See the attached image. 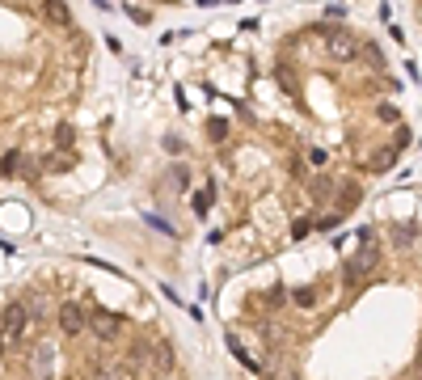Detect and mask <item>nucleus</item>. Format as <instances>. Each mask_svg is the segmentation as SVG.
Here are the masks:
<instances>
[{
  "label": "nucleus",
  "mask_w": 422,
  "mask_h": 380,
  "mask_svg": "<svg viewBox=\"0 0 422 380\" xmlns=\"http://www.w3.org/2000/svg\"><path fill=\"white\" fill-rule=\"evenodd\" d=\"M376 262H380V241H376V233H372V228H364V233H359V254L347 262V279L355 283V279H359V275H368Z\"/></svg>",
  "instance_id": "obj_1"
},
{
  "label": "nucleus",
  "mask_w": 422,
  "mask_h": 380,
  "mask_svg": "<svg viewBox=\"0 0 422 380\" xmlns=\"http://www.w3.org/2000/svg\"><path fill=\"white\" fill-rule=\"evenodd\" d=\"M325 55H330L334 63H351V59L359 55L355 34H347V30H330V34H325Z\"/></svg>",
  "instance_id": "obj_2"
},
{
  "label": "nucleus",
  "mask_w": 422,
  "mask_h": 380,
  "mask_svg": "<svg viewBox=\"0 0 422 380\" xmlns=\"http://www.w3.org/2000/svg\"><path fill=\"white\" fill-rule=\"evenodd\" d=\"M25 326H30V305H4V347L13 351L17 347V338L25 334Z\"/></svg>",
  "instance_id": "obj_3"
},
{
  "label": "nucleus",
  "mask_w": 422,
  "mask_h": 380,
  "mask_svg": "<svg viewBox=\"0 0 422 380\" xmlns=\"http://www.w3.org/2000/svg\"><path fill=\"white\" fill-rule=\"evenodd\" d=\"M89 330H93V338L114 343V338L123 334V317H118V313H110V309H93V313H89Z\"/></svg>",
  "instance_id": "obj_4"
},
{
  "label": "nucleus",
  "mask_w": 422,
  "mask_h": 380,
  "mask_svg": "<svg viewBox=\"0 0 422 380\" xmlns=\"http://www.w3.org/2000/svg\"><path fill=\"white\" fill-rule=\"evenodd\" d=\"M30 376H34V380H51V376H55V347H51V343L34 347V355H30Z\"/></svg>",
  "instance_id": "obj_5"
},
{
  "label": "nucleus",
  "mask_w": 422,
  "mask_h": 380,
  "mask_svg": "<svg viewBox=\"0 0 422 380\" xmlns=\"http://www.w3.org/2000/svg\"><path fill=\"white\" fill-rule=\"evenodd\" d=\"M85 326H89V321H85V309H80L76 300H63V305H59V330H63L68 338H76Z\"/></svg>",
  "instance_id": "obj_6"
},
{
  "label": "nucleus",
  "mask_w": 422,
  "mask_h": 380,
  "mask_svg": "<svg viewBox=\"0 0 422 380\" xmlns=\"http://www.w3.org/2000/svg\"><path fill=\"white\" fill-rule=\"evenodd\" d=\"M148 360L156 364V372H161V376H169V372H173V364H178V360H173V347H169V343L152 347V355H148Z\"/></svg>",
  "instance_id": "obj_7"
},
{
  "label": "nucleus",
  "mask_w": 422,
  "mask_h": 380,
  "mask_svg": "<svg viewBox=\"0 0 422 380\" xmlns=\"http://www.w3.org/2000/svg\"><path fill=\"white\" fill-rule=\"evenodd\" d=\"M228 347H232V355H237V360H241L245 368H254V372H262V360H254V355H249V351L241 347V338H237V334H228Z\"/></svg>",
  "instance_id": "obj_8"
},
{
  "label": "nucleus",
  "mask_w": 422,
  "mask_h": 380,
  "mask_svg": "<svg viewBox=\"0 0 422 380\" xmlns=\"http://www.w3.org/2000/svg\"><path fill=\"white\" fill-rule=\"evenodd\" d=\"M42 8H46V17H51L55 25H68V21H72V17H68V4H63V0H46Z\"/></svg>",
  "instance_id": "obj_9"
},
{
  "label": "nucleus",
  "mask_w": 422,
  "mask_h": 380,
  "mask_svg": "<svg viewBox=\"0 0 422 380\" xmlns=\"http://www.w3.org/2000/svg\"><path fill=\"white\" fill-rule=\"evenodd\" d=\"M414 237H418V228H414V224H397V228H393V245H402V250H406V245H414Z\"/></svg>",
  "instance_id": "obj_10"
},
{
  "label": "nucleus",
  "mask_w": 422,
  "mask_h": 380,
  "mask_svg": "<svg viewBox=\"0 0 422 380\" xmlns=\"http://www.w3.org/2000/svg\"><path fill=\"white\" fill-rule=\"evenodd\" d=\"M292 300H296L300 309H313V305H317V292H313V288H296V292H292Z\"/></svg>",
  "instance_id": "obj_11"
},
{
  "label": "nucleus",
  "mask_w": 422,
  "mask_h": 380,
  "mask_svg": "<svg viewBox=\"0 0 422 380\" xmlns=\"http://www.w3.org/2000/svg\"><path fill=\"white\" fill-rule=\"evenodd\" d=\"M93 380H131V372H127V368H97Z\"/></svg>",
  "instance_id": "obj_12"
},
{
  "label": "nucleus",
  "mask_w": 422,
  "mask_h": 380,
  "mask_svg": "<svg viewBox=\"0 0 422 380\" xmlns=\"http://www.w3.org/2000/svg\"><path fill=\"white\" fill-rule=\"evenodd\" d=\"M330 195H334V182H330V178H317V182H313V199H330Z\"/></svg>",
  "instance_id": "obj_13"
},
{
  "label": "nucleus",
  "mask_w": 422,
  "mask_h": 380,
  "mask_svg": "<svg viewBox=\"0 0 422 380\" xmlns=\"http://www.w3.org/2000/svg\"><path fill=\"white\" fill-rule=\"evenodd\" d=\"M325 161H330V152H325V148H309V165L325 169Z\"/></svg>",
  "instance_id": "obj_14"
},
{
  "label": "nucleus",
  "mask_w": 422,
  "mask_h": 380,
  "mask_svg": "<svg viewBox=\"0 0 422 380\" xmlns=\"http://www.w3.org/2000/svg\"><path fill=\"white\" fill-rule=\"evenodd\" d=\"M13 169H17V148L4 152V178H13Z\"/></svg>",
  "instance_id": "obj_15"
},
{
  "label": "nucleus",
  "mask_w": 422,
  "mask_h": 380,
  "mask_svg": "<svg viewBox=\"0 0 422 380\" xmlns=\"http://www.w3.org/2000/svg\"><path fill=\"white\" fill-rule=\"evenodd\" d=\"M376 114H380V123H397V110H393V106H380Z\"/></svg>",
  "instance_id": "obj_16"
},
{
  "label": "nucleus",
  "mask_w": 422,
  "mask_h": 380,
  "mask_svg": "<svg viewBox=\"0 0 422 380\" xmlns=\"http://www.w3.org/2000/svg\"><path fill=\"white\" fill-rule=\"evenodd\" d=\"M211 135H216V140H224V135H228V123H224V118H216V123H211Z\"/></svg>",
  "instance_id": "obj_17"
},
{
  "label": "nucleus",
  "mask_w": 422,
  "mask_h": 380,
  "mask_svg": "<svg viewBox=\"0 0 422 380\" xmlns=\"http://www.w3.org/2000/svg\"><path fill=\"white\" fill-rule=\"evenodd\" d=\"M393 161H397V152H393V148H385V157H380V161H376V169H389V165H393Z\"/></svg>",
  "instance_id": "obj_18"
},
{
  "label": "nucleus",
  "mask_w": 422,
  "mask_h": 380,
  "mask_svg": "<svg viewBox=\"0 0 422 380\" xmlns=\"http://www.w3.org/2000/svg\"><path fill=\"white\" fill-rule=\"evenodd\" d=\"M207 203H211V190H203V195H199V199H194V212H199V216H203V212H207Z\"/></svg>",
  "instance_id": "obj_19"
},
{
  "label": "nucleus",
  "mask_w": 422,
  "mask_h": 380,
  "mask_svg": "<svg viewBox=\"0 0 422 380\" xmlns=\"http://www.w3.org/2000/svg\"><path fill=\"white\" fill-rule=\"evenodd\" d=\"M338 220H342V216H325V220H317V228L330 233V228H338Z\"/></svg>",
  "instance_id": "obj_20"
},
{
  "label": "nucleus",
  "mask_w": 422,
  "mask_h": 380,
  "mask_svg": "<svg viewBox=\"0 0 422 380\" xmlns=\"http://www.w3.org/2000/svg\"><path fill=\"white\" fill-rule=\"evenodd\" d=\"M156 380H173V376H156Z\"/></svg>",
  "instance_id": "obj_21"
}]
</instances>
